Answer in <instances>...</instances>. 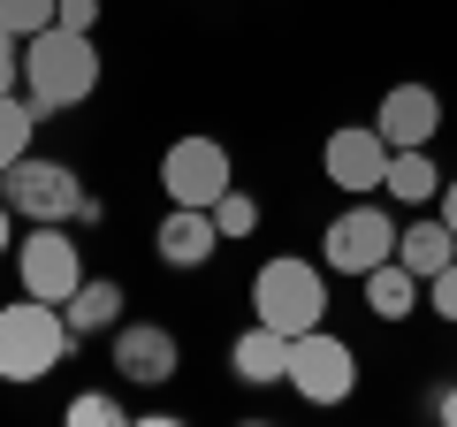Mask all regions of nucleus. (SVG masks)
Here are the masks:
<instances>
[{"label": "nucleus", "instance_id": "obj_1", "mask_svg": "<svg viewBox=\"0 0 457 427\" xmlns=\"http://www.w3.org/2000/svg\"><path fill=\"white\" fill-rule=\"evenodd\" d=\"M99 92V46L92 31H69V23H46L38 38H23V99L38 115H69Z\"/></svg>", "mask_w": 457, "mask_h": 427}, {"label": "nucleus", "instance_id": "obj_2", "mask_svg": "<svg viewBox=\"0 0 457 427\" xmlns=\"http://www.w3.org/2000/svg\"><path fill=\"white\" fill-rule=\"evenodd\" d=\"M69 351H77V336H69L62 306H46V297H31V290L0 306V381L31 389V381H46Z\"/></svg>", "mask_w": 457, "mask_h": 427}, {"label": "nucleus", "instance_id": "obj_3", "mask_svg": "<svg viewBox=\"0 0 457 427\" xmlns=\"http://www.w3.org/2000/svg\"><path fill=\"white\" fill-rule=\"evenodd\" d=\"M252 321L282 336H305L328 321V267H312L305 252H275V260L252 275Z\"/></svg>", "mask_w": 457, "mask_h": 427}, {"label": "nucleus", "instance_id": "obj_4", "mask_svg": "<svg viewBox=\"0 0 457 427\" xmlns=\"http://www.w3.org/2000/svg\"><path fill=\"white\" fill-rule=\"evenodd\" d=\"M396 237L404 230H396V214L381 198H351L320 230V267L328 275H374L381 260H396Z\"/></svg>", "mask_w": 457, "mask_h": 427}, {"label": "nucleus", "instance_id": "obj_5", "mask_svg": "<svg viewBox=\"0 0 457 427\" xmlns=\"http://www.w3.org/2000/svg\"><path fill=\"white\" fill-rule=\"evenodd\" d=\"M0 198L23 214V222H77L84 214V176L69 161H38V153H23L8 176H0Z\"/></svg>", "mask_w": 457, "mask_h": 427}, {"label": "nucleus", "instance_id": "obj_6", "mask_svg": "<svg viewBox=\"0 0 457 427\" xmlns=\"http://www.w3.org/2000/svg\"><path fill=\"white\" fill-rule=\"evenodd\" d=\"M290 389L305 405H343V397L359 389V351L343 344L328 321L305 329V336H290Z\"/></svg>", "mask_w": 457, "mask_h": 427}, {"label": "nucleus", "instance_id": "obj_7", "mask_svg": "<svg viewBox=\"0 0 457 427\" xmlns=\"http://www.w3.org/2000/svg\"><path fill=\"white\" fill-rule=\"evenodd\" d=\"M237 183V161H228V146L221 138H176V146L161 153V191H168V206H213V198Z\"/></svg>", "mask_w": 457, "mask_h": 427}, {"label": "nucleus", "instance_id": "obj_8", "mask_svg": "<svg viewBox=\"0 0 457 427\" xmlns=\"http://www.w3.org/2000/svg\"><path fill=\"white\" fill-rule=\"evenodd\" d=\"M16 282H23L31 297H46V306H69V297H77V282H84L77 237H69L62 222H31V237L16 245Z\"/></svg>", "mask_w": 457, "mask_h": 427}, {"label": "nucleus", "instance_id": "obj_9", "mask_svg": "<svg viewBox=\"0 0 457 427\" xmlns=\"http://www.w3.org/2000/svg\"><path fill=\"white\" fill-rule=\"evenodd\" d=\"M320 176L336 183V191H351V198L381 191V176H389V138H381L374 122H343V130H328Z\"/></svg>", "mask_w": 457, "mask_h": 427}, {"label": "nucleus", "instance_id": "obj_10", "mask_svg": "<svg viewBox=\"0 0 457 427\" xmlns=\"http://www.w3.org/2000/svg\"><path fill=\"white\" fill-rule=\"evenodd\" d=\"M107 344H114V381H130V389H168L183 366L176 329H161V321H122Z\"/></svg>", "mask_w": 457, "mask_h": 427}, {"label": "nucleus", "instance_id": "obj_11", "mask_svg": "<svg viewBox=\"0 0 457 427\" xmlns=\"http://www.w3.org/2000/svg\"><path fill=\"white\" fill-rule=\"evenodd\" d=\"M221 222H213V206H168L161 230H153V252H161L176 275H198V267H213V252H221Z\"/></svg>", "mask_w": 457, "mask_h": 427}, {"label": "nucleus", "instance_id": "obj_12", "mask_svg": "<svg viewBox=\"0 0 457 427\" xmlns=\"http://www.w3.org/2000/svg\"><path fill=\"white\" fill-rule=\"evenodd\" d=\"M374 130L389 138V153H396V146H435V130H442V92H435V84H389L381 107H374Z\"/></svg>", "mask_w": 457, "mask_h": 427}, {"label": "nucleus", "instance_id": "obj_13", "mask_svg": "<svg viewBox=\"0 0 457 427\" xmlns=\"http://www.w3.org/2000/svg\"><path fill=\"white\" fill-rule=\"evenodd\" d=\"M228 374L245 381V389H275V381H290V336L267 329V321H252V329L228 344Z\"/></svg>", "mask_w": 457, "mask_h": 427}, {"label": "nucleus", "instance_id": "obj_14", "mask_svg": "<svg viewBox=\"0 0 457 427\" xmlns=\"http://www.w3.org/2000/svg\"><path fill=\"white\" fill-rule=\"evenodd\" d=\"M122 306H130V297H122L114 275H84L77 297L62 306V321H69V336L84 344V336H114V329H122Z\"/></svg>", "mask_w": 457, "mask_h": 427}, {"label": "nucleus", "instance_id": "obj_15", "mask_svg": "<svg viewBox=\"0 0 457 427\" xmlns=\"http://www.w3.org/2000/svg\"><path fill=\"white\" fill-rule=\"evenodd\" d=\"M396 260L411 267V275H442V267L457 260V230L442 222V214H420V222H404V237H396Z\"/></svg>", "mask_w": 457, "mask_h": 427}, {"label": "nucleus", "instance_id": "obj_16", "mask_svg": "<svg viewBox=\"0 0 457 427\" xmlns=\"http://www.w3.org/2000/svg\"><path fill=\"white\" fill-rule=\"evenodd\" d=\"M381 191L396 198V206H435L442 198V168L427 146H396L389 153V176H381Z\"/></svg>", "mask_w": 457, "mask_h": 427}, {"label": "nucleus", "instance_id": "obj_17", "mask_svg": "<svg viewBox=\"0 0 457 427\" xmlns=\"http://www.w3.org/2000/svg\"><path fill=\"white\" fill-rule=\"evenodd\" d=\"M359 282H366V313H374V321H411V313H420V290H427L404 260H381L374 275H359Z\"/></svg>", "mask_w": 457, "mask_h": 427}, {"label": "nucleus", "instance_id": "obj_18", "mask_svg": "<svg viewBox=\"0 0 457 427\" xmlns=\"http://www.w3.org/2000/svg\"><path fill=\"white\" fill-rule=\"evenodd\" d=\"M31 138H38V107H31V99H16V92H0V176L31 153Z\"/></svg>", "mask_w": 457, "mask_h": 427}, {"label": "nucleus", "instance_id": "obj_19", "mask_svg": "<svg viewBox=\"0 0 457 427\" xmlns=\"http://www.w3.org/2000/svg\"><path fill=\"white\" fill-rule=\"evenodd\" d=\"M213 222H221V237H228V245H237V237H252V230H260V198H252V191H237V183H228V191L213 198Z\"/></svg>", "mask_w": 457, "mask_h": 427}, {"label": "nucleus", "instance_id": "obj_20", "mask_svg": "<svg viewBox=\"0 0 457 427\" xmlns=\"http://www.w3.org/2000/svg\"><path fill=\"white\" fill-rule=\"evenodd\" d=\"M130 412H122V397H107V389H77L69 397V427H122Z\"/></svg>", "mask_w": 457, "mask_h": 427}, {"label": "nucleus", "instance_id": "obj_21", "mask_svg": "<svg viewBox=\"0 0 457 427\" xmlns=\"http://www.w3.org/2000/svg\"><path fill=\"white\" fill-rule=\"evenodd\" d=\"M0 23L16 38H38L46 23H62V0H0Z\"/></svg>", "mask_w": 457, "mask_h": 427}, {"label": "nucleus", "instance_id": "obj_22", "mask_svg": "<svg viewBox=\"0 0 457 427\" xmlns=\"http://www.w3.org/2000/svg\"><path fill=\"white\" fill-rule=\"evenodd\" d=\"M427 313H442V321H457V260L442 267V275H427Z\"/></svg>", "mask_w": 457, "mask_h": 427}, {"label": "nucleus", "instance_id": "obj_23", "mask_svg": "<svg viewBox=\"0 0 457 427\" xmlns=\"http://www.w3.org/2000/svg\"><path fill=\"white\" fill-rule=\"evenodd\" d=\"M16 84H23V38L0 23V92H16Z\"/></svg>", "mask_w": 457, "mask_h": 427}, {"label": "nucleus", "instance_id": "obj_24", "mask_svg": "<svg viewBox=\"0 0 457 427\" xmlns=\"http://www.w3.org/2000/svg\"><path fill=\"white\" fill-rule=\"evenodd\" d=\"M62 23H69V31H92V23H99V0H62Z\"/></svg>", "mask_w": 457, "mask_h": 427}, {"label": "nucleus", "instance_id": "obj_25", "mask_svg": "<svg viewBox=\"0 0 457 427\" xmlns=\"http://www.w3.org/2000/svg\"><path fill=\"white\" fill-rule=\"evenodd\" d=\"M8 237H16V206L0 198V260H8Z\"/></svg>", "mask_w": 457, "mask_h": 427}, {"label": "nucleus", "instance_id": "obj_26", "mask_svg": "<svg viewBox=\"0 0 457 427\" xmlns=\"http://www.w3.org/2000/svg\"><path fill=\"white\" fill-rule=\"evenodd\" d=\"M435 420H450V427H457V381H450V389L435 397Z\"/></svg>", "mask_w": 457, "mask_h": 427}, {"label": "nucleus", "instance_id": "obj_27", "mask_svg": "<svg viewBox=\"0 0 457 427\" xmlns=\"http://www.w3.org/2000/svg\"><path fill=\"white\" fill-rule=\"evenodd\" d=\"M442 222H450V230H457V176L442 183Z\"/></svg>", "mask_w": 457, "mask_h": 427}]
</instances>
